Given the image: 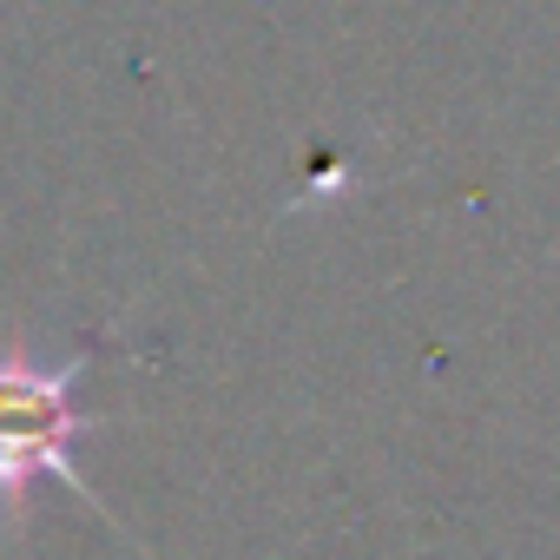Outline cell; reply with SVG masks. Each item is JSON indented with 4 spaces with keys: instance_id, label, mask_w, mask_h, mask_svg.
<instances>
[{
    "instance_id": "1",
    "label": "cell",
    "mask_w": 560,
    "mask_h": 560,
    "mask_svg": "<svg viewBox=\"0 0 560 560\" xmlns=\"http://www.w3.org/2000/svg\"><path fill=\"white\" fill-rule=\"evenodd\" d=\"M93 357H100V343H86L73 357H40L27 343L0 350V527H8V534L27 521L34 481H60L106 527H119V514L93 494V481H86V468L73 455L80 435L100 429V416L80 409V383H86ZM119 540H132L145 553V540L132 527H119Z\"/></svg>"
}]
</instances>
